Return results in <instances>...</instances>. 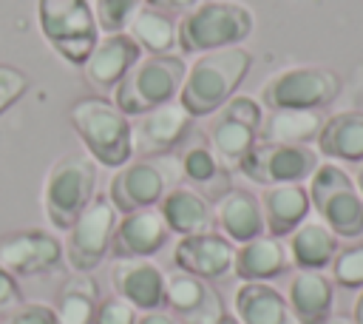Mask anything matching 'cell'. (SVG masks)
<instances>
[{
  "label": "cell",
  "mask_w": 363,
  "mask_h": 324,
  "mask_svg": "<svg viewBox=\"0 0 363 324\" xmlns=\"http://www.w3.org/2000/svg\"><path fill=\"white\" fill-rule=\"evenodd\" d=\"M99 168L85 153L60 156L43 182V210L57 230H68L96 196Z\"/></svg>",
  "instance_id": "5"
},
{
  "label": "cell",
  "mask_w": 363,
  "mask_h": 324,
  "mask_svg": "<svg viewBox=\"0 0 363 324\" xmlns=\"http://www.w3.org/2000/svg\"><path fill=\"white\" fill-rule=\"evenodd\" d=\"M17 304H23V290H20V284H17V276L9 273V270L0 264V313L14 310Z\"/></svg>",
  "instance_id": "37"
},
{
  "label": "cell",
  "mask_w": 363,
  "mask_h": 324,
  "mask_svg": "<svg viewBox=\"0 0 363 324\" xmlns=\"http://www.w3.org/2000/svg\"><path fill=\"white\" fill-rule=\"evenodd\" d=\"M204 142L210 145V151L218 156L221 165L238 168L241 159L252 151V145L258 142V128L241 122L238 117H233L224 105L207 117L204 122Z\"/></svg>",
  "instance_id": "24"
},
{
  "label": "cell",
  "mask_w": 363,
  "mask_h": 324,
  "mask_svg": "<svg viewBox=\"0 0 363 324\" xmlns=\"http://www.w3.org/2000/svg\"><path fill=\"white\" fill-rule=\"evenodd\" d=\"M142 48L133 43V37L128 31H116V34H105L91 57L82 63L85 80L91 88L96 91H113L119 85V80L130 71V65H136L142 60Z\"/></svg>",
  "instance_id": "18"
},
{
  "label": "cell",
  "mask_w": 363,
  "mask_h": 324,
  "mask_svg": "<svg viewBox=\"0 0 363 324\" xmlns=\"http://www.w3.org/2000/svg\"><path fill=\"white\" fill-rule=\"evenodd\" d=\"M99 304V287L91 273H71L54 298L57 324H91Z\"/></svg>",
  "instance_id": "31"
},
{
  "label": "cell",
  "mask_w": 363,
  "mask_h": 324,
  "mask_svg": "<svg viewBox=\"0 0 363 324\" xmlns=\"http://www.w3.org/2000/svg\"><path fill=\"white\" fill-rule=\"evenodd\" d=\"M320 165V153L309 145H286V142H255L252 151L241 159L238 171L258 185H284V182H306Z\"/></svg>",
  "instance_id": "11"
},
{
  "label": "cell",
  "mask_w": 363,
  "mask_h": 324,
  "mask_svg": "<svg viewBox=\"0 0 363 324\" xmlns=\"http://www.w3.org/2000/svg\"><path fill=\"white\" fill-rule=\"evenodd\" d=\"M216 324H238V318H235V315H230V313H224V315H221Z\"/></svg>",
  "instance_id": "43"
},
{
  "label": "cell",
  "mask_w": 363,
  "mask_h": 324,
  "mask_svg": "<svg viewBox=\"0 0 363 324\" xmlns=\"http://www.w3.org/2000/svg\"><path fill=\"white\" fill-rule=\"evenodd\" d=\"M176 173L179 162L164 153V156H150V159H130L116 173L111 176L108 185V199L116 207V213H133L145 207H156L162 196L176 188Z\"/></svg>",
  "instance_id": "9"
},
{
  "label": "cell",
  "mask_w": 363,
  "mask_h": 324,
  "mask_svg": "<svg viewBox=\"0 0 363 324\" xmlns=\"http://www.w3.org/2000/svg\"><path fill=\"white\" fill-rule=\"evenodd\" d=\"M167 230L176 233V236H193V233H207L213 230L216 219H213V207L210 202L196 193L193 188H184V185H176L170 188L162 202L156 205Z\"/></svg>",
  "instance_id": "25"
},
{
  "label": "cell",
  "mask_w": 363,
  "mask_h": 324,
  "mask_svg": "<svg viewBox=\"0 0 363 324\" xmlns=\"http://www.w3.org/2000/svg\"><path fill=\"white\" fill-rule=\"evenodd\" d=\"M136 324H182L170 310H147L142 315H136Z\"/></svg>",
  "instance_id": "39"
},
{
  "label": "cell",
  "mask_w": 363,
  "mask_h": 324,
  "mask_svg": "<svg viewBox=\"0 0 363 324\" xmlns=\"http://www.w3.org/2000/svg\"><path fill=\"white\" fill-rule=\"evenodd\" d=\"M190 128H193V117L179 105V99L159 105L147 114H139L130 122L133 156H142V159L164 156L190 136Z\"/></svg>",
  "instance_id": "12"
},
{
  "label": "cell",
  "mask_w": 363,
  "mask_h": 324,
  "mask_svg": "<svg viewBox=\"0 0 363 324\" xmlns=\"http://www.w3.org/2000/svg\"><path fill=\"white\" fill-rule=\"evenodd\" d=\"M329 270H332V284L346 290H363V242L337 247Z\"/></svg>",
  "instance_id": "32"
},
{
  "label": "cell",
  "mask_w": 363,
  "mask_h": 324,
  "mask_svg": "<svg viewBox=\"0 0 363 324\" xmlns=\"http://www.w3.org/2000/svg\"><path fill=\"white\" fill-rule=\"evenodd\" d=\"M340 94V77L323 65H295L272 74L261 88L264 111H320Z\"/></svg>",
  "instance_id": "8"
},
{
  "label": "cell",
  "mask_w": 363,
  "mask_h": 324,
  "mask_svg": "<svg viewBox=\"0 0 363 324\" xmlns=\"http://www.w3.org/2000/svg\"><path fill=\"white\" fill-rule=\"evenodd\" d=\"M176 28H179V20L173 14H164L147 6H142L125 26V31L133 37V43L145 54H176L179 48Z\"/></svg>",
  "instance_id": "30"
},
{
  "label": "cell",
  "mask_w": 363,
  "mask_h": 324,
  "mask_svg": "<svg viewBox=\"0 0 363 324\" xmlns=\"http://www.w3.org/2000/svg\"><path fill=\"white\" fill-rule=\"evenodd\" d=\"M255 17L250 6L238 0H204L179 17V51L204 54L227 45H238L252 34Z\"/></svg>",
  "instance_id": "3"
},
{
  "label": "cell",
  "mask_w": 363,
  "mask_h": 324,
  "mask_svg": "<svg viewBox=\"0 0 363 324\" xmlns=\"http://www.w3.org/2000/svg\"><path fill=\"white\" fill-rule=\"evenodd\" d=\"M252 54L244 45H227L216 51H204L187 65L182 88H179V105L196 119L216 114L230 97H235L238 85L250 74Z\"/></svg>",
  "instance_id": "1"
},
{
  "label": "cell",
  "mask_w": 363,
  "mask_h": 324,
  "mask_svg": "<svg viewBox=\"0 0 363 324\" xmlns=\"http://www.w3.org/2000/svg\"><path fill=\"white\" fill-rule=\"evenodd\" d=\"M0 324H57V315H54V307L43 301H28L9 310Z\"/></svg>",
  "instance_id": "36"
},
{
  "label": "cell",
  "mask_w": 363,
  "mask_h": 324,
  "mask_svg": "<svg viewBox=\"0 0 363 324\" xmlns=\"http://www.w3.org/2000/svg\"><path fill=\"white\" fill-rule=\"evenodd\" d=\"M323 119L320 111H269L258 125V142L309 145L318 139Z\"/></svg>",
  "instance_id": "29"
},
{
  "label": "cell",
  "mask_w": 363,
  "mask_h": 324,
  "mask_svg": "<svg viewBox=\"0 0 363 324\" xmlns=\"http://www.w3.org/2000/svg\"><path fill=\"white\" fill-rule=\"evenodd\" d=\"M142 9V0H94V14H96V26L105 34H116L125 31V26L130 23V17Z\"/></svg>",
  "instance_id": "33"
},
{
  "label": "cell",
  "mask_w": 363,
  "mask_h": 324,
  "mask_svg": "<svg viewBox=\"0 0 363 324\" xmlns=\"http://www.w3.org/2000/svg\"><path fill=\"white\" fill-rule=\"evenodd\" d=\"M28 77L17 68V65H9V63H0V114L9 111L26 91H28Z\"/></svg>",
  "instance_id": "35"
},
{
  "label": "cell",
  "mask_w": 363,
  "mask_h": 324,
  "mask_svg": "<svg viewBox=\"0 0 363 324\" xmlns=\"http://www.w3.org/2000/svg\"><path fill=\"white\" fill-rule=\"evenodd\" d=\"M320 324H354V321H352L349 315H335V313H332V315H329V318H323Z\"/></svg>",
  "instance_id": "41"
},
{
  "label": "cell",
  "mask_w": 363,
  "mask_h": 324,
  "mask_svg": "<svg viewBox=\"0 0 363 324\" xmlns=\"http://www.w3.org/2000/svg\"><path fill=\"white\" fill-rule=\"evenodd\" d=\"M213 219L218 225V233L227 236L233 244H244L264 233V213L255 193L244 188H233L216 202Z\"/></svg>",
  "instance_id": "22"
},
{
  "label": "cell",
  "mask_w": 363,
  "mask_h": 324,
  "mask_svg": "<svg viewBox=\"0 0 363 324\" xmlns=\"http://www.w3.org/2000/svg\"><path fill=\"white\" fill-rule=\"evenodd\" d=\"M170 239V230L159 213V207H145L125 213L111 239V256L113 259H150L156 256Z\"/></svg>",
  "instance_id": "17"
},
{
  "label": "cell",
  "mask_w": 363,
  "mask_h": 324,
  "mask_svg": "<svg viewBox=\"0 0 363 324\" xmlns=\"http://www.w3.org/2000/svg\"><path fill=\"white\" fill-rule=\"evenodd\" d=\"M352 321H354V324H363V290H360V296H357V301H354V310H352Z\"/></svg>",
  "instance_id": "40"
},
{
  "label": "cell",
  "mask_w": 363,
  "mask_h": 324,
  "mask_svg": "<svg viewBox=\"0 0 363 324\" xmlns=\"http://www.w3.org/2000/svg\"><path fill=\"white\" fill-rule=\"evenodd\" d=\"M286 253L295 270H326L337 253V236L323 222L303 219L286 236Z\"/></svg>",
  "instance_id": "27"
},
{
  "label": "cell",
  "mask_w": 363,
  "mask_h": 324,
  "mask_svg": "<svg viewBox=\"0 0 363 324\" xmlns=\"http://www.w3.org/2000/svg\"><path fill=\"white\" fill-rule=\"evenodd\" d=\"M187 63L179 54H142L113 88V105L125 117L147 114L179 97Z\"/></svg>",
  "instance_id": "4"
},
{
  "label": "cell",
  "mask_w": 363,
  "mask_h": 324,
  "mask_svg": "<svg viewBox=\"0 0 363 324\" xmlns=\"http://www.w3.org/2000/svg\"><path fill=\"white\" fill-rule=\"evenodd\" d=\"M284 296L298 324H320L332 315L335 284L323 270H295Z\"/></svg>",
  "instance_id": "19"
},
{
  "label": "cell",
  "mask_w": 363,
  "mask_h": 324,
  "mask_svg": "<svg viewBox=\"0 0 363 324\" xmlns=\"http://www.w3.org/2000/svg\"><path fill=\"white\" fill-rule=\"evenodd\" d=\"M233 315L238 324H298L286 296L267 281H244L233 296Z\"/></svg>",
  "instance_id": "23"
},
{
  "label": "cell",
  "mask_w": 363,
  "mask_h": 324,
  "mask_svg": "<svg viewBox=\"0 0 363 324\" xmlns=\"http://www.w3.org/2000/svg\"><path fill=\"white\" fill-rule=\"evenodd\" d=\"M289 270L286 242L269 233H261L235 247L233 273L241 281H272Z\"/></svg>",
  "instance_id": "21"
},
{
  "label": "cell",
  "mask_w": 363,
  "mask_h": 324,
  "mask_svg": "<svg viewBox=\"0 0 363 324\" xmlns=\"http://www.w3.org/2000/svg\"><path fill=\"white\" fill-rule=\"evenodd\" d=\"M352 179H354V188H357V193H360V199H363V162H360V168L354 171Z\"/></svg>",
  "instance_id": "42"
},
{
  "label": "cell",
  "mask_w": 363,
  "mask_h": 324,
  "mask_svg": "<svg viewBox=\"0 0 363 324\" xmlns=\"http://www.w3.org/2000/svg\"><path fill=\"white\" fill-rule=\"evenodd\" d=\"M164 307L182 324H216L224 315V304L210 281L184 270L164 276Z\"/></svg>",
  "instance_id": "15"
},
{
  "label": "cell",
  "mask_w": 363,
  "mask_h": 324,
  "mask_svg": "<svg viewBox=\"0 0 363 324\" xmlns=\"http://www.w3.org/2000/svg\"><path fill=\"white\" fill-rule=\"evenodd\" d=\"M136 315H139V313H136L125 298H119V296H105V298H99L91 324H136Z\"/></svg>",
  "instance_id": "34"
},
{
  "label": "cell",
  "mask_w": 363,
  "mask_h": 324,
  "mask_svg": "<svg viewBox=\"0 0 363 324\" xmlns=\"http://www.w3.org/2000/svg\"><path fill=\"white\" fill-rule=\"evenodd\" d=\"M179 171L193 185V190L201 193L207 202H218L224 193L233 190L227 168L218 162V156L210 151L207 142L187 145L182 151V156H179Z\"/></svg>",
  "instance_id": "26"
},
{
  "label": "cell",
  "mask_w": 363,
  "mask_h": 324,
  "mask_svg": "<svg viewBox=\"0 0 363 324\" xmlns=\"http://www.w3.org/2000/svg\"><path fill=\"white\" fill-rule=\"evenodd\" d=\"M113 296L125 298L136 313L164 307V273L150 259H113Z\"/></svg>",
  "instance_id": "16"
},
{
  "label": "cell",
  "mask_w": 363,
  "mask_h": 324,
  "mask_svg": "<svg viewBox=\"0 0 363 324\" xmlns=\"http://www.w3.org/2000/svg\"><path fill=\"white\" fill-rule=\"evenodd\" d=\"M235 244L221 236L218 230L179 236L173 247V264L176 270H184L190 276H199L204 281H221L233 273Z\"/></svg>",
  "instance_id": "14"
},
{
  "label": "cell",
  "mask_w": 363,
  "mask_h": 324,
  "mask_svg": "<svg viewBox=\"0 0 363 324\" xmlns=\"http://www.w3.org/2000/svg\"><path fill=\"white\" fill-rule=\"evenodd\" d=\"M37 23L45 43L71 65H82L99 43V26L88 0H37Z\"/></svg>",
  "instance_id": "6"
},
{
  "label": "cell",
  "mask_w": 363,
  "mask_h": 324,
  "mask_svg": "<svg viewBox=\"0 0 363 324\" xmlns=\"http://www.w3.org/2000/svg\"><path fill=\"white\" fill-rule=\"evenodd\" d=\"M309 202L320 222L337 239L363 236V199L354 188V179L335 162H320L309 176Z\"/></svg>",
  "instance_id": "7"
},
{
  "label": "cell",
  "mask_w": 363,
  "mask_h": 324,
  "mask_svg": "<svg viewBox=\"0 0 363 324\" xmlns=\"http://www.w3.org/2000/svg\"><path fill=\"white\" fill-rule=\"evenodd\" d=\"M315 145L320 156L340 162H363V114L340 111L326 117Z\"/></svg>",
  "instance_id": "28"
},
{
  "label": "cell",
  "mask_w": 363,
  "mask_h": 324,
  "mask_svg": "<svg viewBox=\"0 0 363 324\" xmlns=\"http://www.w3.org/2000/svg\"><path fill=\"white\" fill-rule=\"evenodd\" d=\"M119 222L116 207L108 196H94L91 205L79 213V219L65 230L62 256L74 273H91L111 253L113 227Z\"/></svg>",
  "instance_id": "10"
},
{
  "label": "cell",
  "mask_w": 363,
  "mask_h": 324,
  "mask_svg": "<svg viewBox=\"0 0 363 324\" xmlns=\"http://www.w3.org/2000/svg\"><path fill=\"white\" fill-rule=\"evenodd\" d=\"M147 9H156V11H164V14H173V17H182L187 14L190 9H196L199 3L204 0H142Z\"/></svg>",
  "instance_id": "38"
},
{
  "label": "cell",
  "mask_w": 363,
  "mask_h": 324,
  "mask_svg": "<svg viewBox=\"0 0 363 324\" xmlns=\"http://www.w3.org/2000/svg\"><path fill=\"white\" fill-rule=\"evenodd\" d=\"M62 261V242L40 227L0 236V264L14 276H45Z\"/></svg>",
  "instance_id": "13"
},
{
  "label": "cell",
  "mask_w": 363,
  "mask_h": 324,
  "mask_svg": "<svg viewBox=\"0 0 363 324\" xmlns=\"http://www.w3.org/2000/svg\"><path fill=\"white\" fill-rule=\"evenodd\" d=\"M71 128L85 142L88 153L96 165L122 168L133 159V139H130V117H125L111 99L105 97H79L68 108Z\"/></svg>",
  "instance_id": "2"
},
{
  "label": "cell",
  "mask_w": 363,
  "mask_h": 324,
  "mask_svg": "<svg viewBox=\"0 0 363 324\" xmlns=\"http://www.w3.org/2000/svg\"><path fill=\"white\" fill-rule=\"evenodd\" d=\"M261 213H264V233L269 236H289L312 210L309 193L301 182H284V185H267L258 196Z\"/></svg>",
  "instance_id": "20"
}]
</instances>
